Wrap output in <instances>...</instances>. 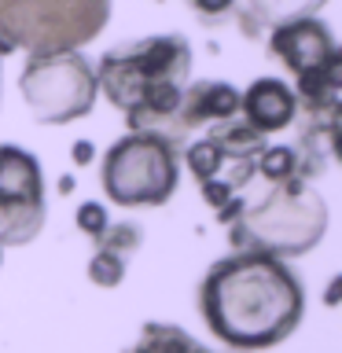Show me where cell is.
Listing matches in <instances>:
<instances>
[{"label":"cell","mask_w":342,"mask_h":353,"mask_svg":"<svg viewBox=\"0 0 342 353\" xmlns=\"http://www.w3.org/2000/svg\"><path fill=\"white\" fill-rule=\"evenodd\" d=\"M328 0H236L232 11H239V22L247 33L276 30L294 19H313Z\"/></svg>","instance_id":"cell-11"},{"label":"cell","mask_w":342,"mask_h":353,"mask_svg":"<svg viewBox=\"0 0 342 353\" xmlns=\"http://www.w3.org/2000/svg\"><path fill=\"white\" fill-rule=\"evenodd\" d=\"M74 225L81 228L85 236L99 239V236H103V228L110 225L107 206H103V203H81V206H77V214H74Z\"/></svg>","instance_id":"cell-17"},{"label":"cell","mask_w":342,"mask_h":353,"mask_svg":"<svg viewBox=\"0 0 342 353\" xmlns=\"http://www.w3.org/2000/svg\"><path fill=\"white\" fill-rule=\"evenodd\" d=\"M88 280L103 291H114V287L125 280V258L107 247H96V254L88 258Z\"/></svg>","instance_id":"cell-14"},{"label":"cell","mask_w":342,"mask_h":353,"mask_svg":"<svg viewBox=\"0 0 342 353\" xmlns=\"http://www.w3.org/2000/svg\"><path fill=\"white\" fill-rule=\"evenodd\" d=\"M199 313L228 350L258 353L294 335L305 316V291L283 258L232 250L199 283Z\"/></svg>","instance_id":"cell-1"},{"label":"cell","mask_w":342,"mask_h":353,"mask_svg":"<svg viewBox=\"0 0 342 353\" xmlns=\"http://www.w3.org/2000/svg\"><path fill=\"white\" fill-rule=\"evenodd\" d=\"M48 221L41 162L15 143H0V247H26Z\"/></svg>","instance_id":"cell-7"},{"label":"cell","mask_w":342,"mask_h":353,"mask_svg":"<svg viewBox=\"0 0 342 353\" xmlns=\"http://www.w3.org/2000/svg\"><path fill=\"white\" fill-rule=\"evenodd\" d=\"M110 0H0L4 52H77L107 26Z\"/></svg>","instance_id":"cell-4"},{"label":"cell","mask_w":342,"mask_h":353,"mask_svg":"<svg viewBox=\"0 0 342 353\" xmlns=\"http://www.w3.org/2000/svg\"><path fill=\"white\" fill-rule=\"evenodd\" d=\"M0 265H4V247H0Z\"/></svg>","instance_id":"cell-22"},{"label":"cell","mask_w":342,"mask_h":353,"mask_svg":"<svg viewBox=\"0 0 342 353\" xmlns=\"http://www.w3.org/2000/svg\"><path fill=\"white\" fill-rule=\"evenodd\" d=\"M254 173L265 176L269 184H283V181H302V159L294 148H269L265 143L261 154L254 159Z\"/></svg>","instance_id":"cell-13"},{"label":"cell","mask_w":342,"mask_h":353,"mask_svg":"<svg viewBox=\"0 0 342 353\" xmlns=\"http://www.w3.org/2000/svg\"><path fill=\"white\" fill-rule=\"evenodd\" d=\"M239 114V92L225 81H195L184 88L181 110H177V129L210 125V121H228Z\"/></svg>","instance_id":"cell-10"},{"label":"cell","mask_w":342,"mask_h":353,"mask_svg":"<svg viewBox=\"0 0 342 353\" xmlns=\"http://www.w3.org/2000/svg\"><path fill=\"white\" fill-rule=\"evenodd\" d=\"M232 4H236V0H188V8H192L195 15H203V19H221V15H228Z\"/></svg>","instance_id":"cell-19"},{"label":"cell","mask_w":342,"mask_h":353,"mask_svg":"<svg viewBox=\"0 0 342 353\" xmlns=\"http://www.w3.org/2000/svg\"><path fill=\"white\" fill-rule=\"evenodd\" d=\"M177 151L170 137L148 129L125 132L114 148H107L99 165V188L114 206H165L177 192Z\"/></svg>","instance_id":"cell-5"},{"label":"cell","mask_w":342,"mask_h":353,"mask_svg":"<svg viewBox=\"0 0 342 353\" xmlns=\"http://www.w3.org/2000/svg\"><path fill=\"white\" fill-rule=\"evenodd\" d=\"M339 291H342V280L335 276V280L328 283V294H324V302H328V305H339Z\"/></svg>","instance_id":"cell-21"},{"label":"cell","mask_w":342,"mask_h":353,"mask_svg":"<svg viewBox=\"0 0 342 353\" xmlns=\"http://www.w3.org/2000/svg\"><path fill=\"white\" fill-rule=\"evenodd\" d=\"M239 110H243V121L265 137V132L287 129L294 121L298 96L280 81V77H258V81L239 96Z\"/></svg>","instance_id":"cell-9"},{"label":"cell","mask_w":342,"mask_h":353,"mask_svg":"<svg viewBox=\"0 0 342 353\" xmlns=\"http://www.w3.org/2000/svg\"><path fill=\"white\" fill-rule=\"evenodd\" d=\"M184 162H188V170L195 173V181L203 184V181H210V176H221L225 154H221V148L206 137V140H195L192 148L184 151Z\"/></svg>","instance_id":"cell-15"},{"label":"cell","mask_w":342,"mask_h":353,"mask_svg":"<svg viewBox=\"0 0 342 353\" xmlns=\"http://www.w3.org/2000/svg\"><path fill=\"white\" fill-rule=\"evenodd\" d=\"M188 74H192V48L177 33L125 41L99 59L96 88L125 114L129 129L162 132L177 125Z\"/></svg>","instance_id":"cell-2"},{"label":"cell","mask_w":342,"mask_h":353,"mask_svg":"<svg viewBox=\"0 0 342 353\" xmlns=\"http://www.w3.org/2000/svg\"><path fill=\"white\" fill-rule=\"evenodd\" d=\"M30 114L41 125H66L85 118L96 103V74L77 52H37L19 74Z\"/></svg>","instance_id":"cell-6"},{"label":"cell","mask_w":342,"mask_h":353,"mask_svg":"<svg viewBox=\"0 0 342 353\" xmlns=\"http://www.w3.org/2000/svg\"><path fill=\"white\" fill-rule=\"evenodd\" d=\"M269 48H272L276 59L294 74V81L305 74L324 70L328 63L339 59V44L320 19H294V22L276 26L272 37H269Z\"/></svg>","instance_id":"cell-8"},{"label":"cell","mask_w":342,"mask_h":353,"mask_svg":"<svg viewBox=\"0 0 342 353\" xmlns=\"http://www.w3.org/2000/svg\"><path fill=\"white\" fill-rule=\"evenodd\" d=\"M125 353H214L210 346H203L199 339H192L184 327L177 324H159V320H148L140 327L137 342Z\"/></svg>","instance_id":"cell-12"},{"label":"cell","mask_w":342,"mask_h":353,"mask_svg":"<svg viewBox=\"0 0 342 353\" xmlns=\"http://www.w3.org/2000/svg\"><path fill=\"white\" fill-rule=\"evenodd\" d=\"M232 195H236V188H232L225 176H210V181H203V199H206L214 210H221Z\"/></svg>","instance_id":"cell-18"},{"label":"cell","mask_w":342,"mask_h":353,"mask_svg":"<svg viewBox=\"0 0 342 353\" xmlns=\"http://www.w3.org/2000/svg\"><path fill=\"white\" fill-rule=\"evenodd\" d=\"M74 162L77 165H88V162H92V143H88V140H81V143H74Z\"/></svg>","instance_id":"cell-20"},{"label":"cell","mask_w":342,"mask_h":353,"mask_svg":"<svg viewBox=\"0 0 342 353\" xmlns=\"http://www.w3.org/2000/svg\"><path fill=\"white\" fill-rule=\"evenodd\" d=\"M328 232V206L309 181L269 184L254 203L243 199V214L228 225L232 250H258L272 258L309 254Z\"/></svg>","instance_id":"cell-3"},{"label":"cell","mask_w":342,"mask_h":353,"mask_svg":"<svg viewBox=\"0 0 342 353\" xmlns=\"http://www.w3.org/2000/svg\"><path fill=\"white\" fill-rule=\"evenodd\" d=\"M99 247H107V250H114V254H132V250H140V243H143V232L140 225H129V221H121V225H107L103 228V236L96 239Z\"/></svg>","instance_id":"cell-16"}]
</instances>
